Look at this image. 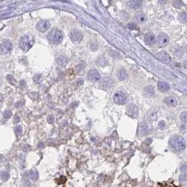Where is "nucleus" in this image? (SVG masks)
Returning <instances> with one entry per match:
<instances>
[{
  "instance_id": "nucleus-1",
  "label": "nucleus",
  "mask_w": 187,
  "mask_h": 187,
  "mask_svg": "<svg viewBox=\"0 0 187 187\" xmlns=\"http://www.w3.org/2000/svg\"><path fill=\"white\" fill-rule=\"evenodd\" d=\"M169 144L172 150L176 152H183L187 147V144L184 139L179 135L171 137L169 141Z\"/></svg>"
},
{
  "instance_id": "nucleus-2",
  "label": "nucleus",
  "mask_w": 187,
  "mask_h": 187,
  "mask_svg": "<svg viewBox=\"0 0 187 187\" xmlns=\"http://www.w3.org/2000/svg\"><path fill=\"white\" fill-rule=\"evenodd\" d=\"M34 42L35 40L32 36H31L30 35H26L21 38L19 43V47L23 51H28L32 48V46L34 44Z\"/></svg>"
},
{
  "instance_id": "nucleus-3",
  "label": "nucleus",
  "mask_w": 187,
  "mask_h": 187,
  "mask_svg": "<svg viewBox=\"0 0 187 187\" xmlns=\"http://www.w3.org/2000/svg\"><path fill=\"white\" fill-rule=\"evenodd\" d=\"M63 38V33L58 29L54 28L51 30L48 35V39L52 44H59L61 43Z\"/></svg>"
},
{
  "instance_id": "nucleus-4",
  "label": "nucleus",
  "mask_w": 187,
  "mask_h": 187,
  "mask_svg": "<svg viewBox=\"0 0 187 187\" xmlns=\"http://www.w3.org/2000/svg\"><path fill=\"white\" fill-rule=\"evenodd\" d=\"M13 46L9 40H3L0 41V53L6 55L12 51Z\"/></svg>"
},
{
  "instance_id": "nucleus-5",
  "label": "nucleus",
  "mask_w": 187,
  "mask_h": 187,
  "mask_svg": "<svg viewBox=\"0 0 187 187\" xmlns=\"http://www.w3.org/2000/svg\"><path fill=\"white\" fill-rule=\"evenodd\" d=\"M156 57L160 60L162 61L163 63L165 64H170L172 61L171 56H170V54L165 51H162L159 53H158L156 54Z\"/></svg>"
},
{
  "instance_id": "nucleus-6",
  "label": "nucleus",
  "mask_w": 187,
  "mask_h": 187,
  "mask_svg": "<svg viewBox=\"0 0 187 187\" xmlns=\"http://www.w3.org/2000/svg\"><path fill=\"white\" fill-rule=\"evenodd\" d=\"M127 100V97L125 93L122 92H117L114 94L113 96V101L117 105H124L125 104Z\"/></svg>"
},
{
  "instance_id": "nucleus-7",
  "label": "nucleus",
  "mask_w": 187,
  "mask_h": 187,
  "mask_svg": "<svg viewBox=\"0 0 187 187\" xmlns=\"http://www.w3.org/2000/svg\"><path fill=\"white\" fill-rule=\"evenodd\" d=\"M87 77L89 80L91 82H97L100 80L101 79V75L99 73V71L96 70H91L88 72Z\"/></svg>"
},
{
  "instance_id": "nucleus-8",
  "label": "nucleus",
  "mask_w": 187,
  "mask_h": 187,
  "mask_svg": "<svg viewBox=\"0 0 187 187\" xmlns=\"http://www.w3.org/2000/svg\"><path fill=\"white\" fill-rule=\"evenodd\" d=\"M169 36L164 33H161L158 36V44L160 47H163L167 45V44L169 43Z\"/></svg>"
},
{
  "instance_id": "nucleus-9",
  "label": "nucleus",
  "mask_w": 187,
  "mask_h": 187,
  "mask_svg": "<svg viewBox=\"0 0 187 187\" xmlns=\"http://www.w3.org/2000/svg\"><path fill=\"white\" fill-rule=\"evenodd\" d=\"M37 29L42 32H44L47 30L49 27H50V23L47 20H41L37 24Z\"/></svg>"
},
{
  "instance_id": "nucleus-10",
  "label": "nucleus",
  "mask_w": 187,
  "mask_h": 187,
  "mask_svg": "<svg viewBox=\"0 0 187 187\" xmlns=\"http://www.w3.org/2000/svg\"><path fill=\"white\" fill-rule=\"evenodd\" d=\"M127 114L132 118H135L138 115V108L134 105H130L127 108Z\"/></svg>"
},
{
  "instance_id": "nucleus-11",
  "label": "nucleus",
  "mask_w": 187,
  "mask_h": 187,
  "mask_svg": "<svg viewBox=\"0 0 187 187\" xmlns=\"http://www.w3.org/2000/svg\"><path fill=\"white\" fill-rule=\"evenodd\" d=\"M71 38L75 42H80L82 39V35L78 30H72L71 32Z\"/></svg>"
},
{
  "instance_id": "nucleus-12",
  "label": "nucleus",
  "mask_w": 187,
  "mask_h": 187,
  "mask_svg": "<svg viewBox=\"0 0 187 187\" xmlns=\"http://www.w3.org/2000/svg\"><path fill=\"white\" fill-rule=\"evenodd\" d=\"M139 134L141 136H145L148 132L149 127H148V124H147L146 122L144 121L141 123L139 128Z\"/></svg>"
},
{
  "instance_id": "nucleus-13",
  "label": "nucleus",
  "mask_w": 187,
  "mask_h": 187,
  "mask_svg": "<svg viewBox=\"0 0 187 187\" xmlns=\"http://www.w3.org/2000/svg\"><path fill=\"white\" fill-rule=\"evenodd\" d=\"M156 36L153 35V34L151 33H148L146 35L144 36V41L146 43V45L152 46L153 45L156 43Z\"/></svg>"
},
{
  "instance_id": "nucleus-14",
  "label": "nucleus",
  "mask_w": 187,
  "mask_h": 187,
  "mask_svg": "<svg viewBox=\"0 0 187 187\" xmlns=\"http://www.w3.org/2000/svg\"><path fill=\"white\" fill-rule=\"evenodd\" d=\"M164 102L170 106H172V107H175L177 106V100L174 97L172 96H169L166 97L164 100H163Z\"/></svg>"
},
{
  "instance_id": "nucleus-15",
  "label": "nucleus",
  "mask_w": 187,
  "mask_h": 187,
  "mask_svg": "<svg viewBox=\"0 0 187 187\" xmlns=\"http://www.w3.org/2000/svg\"><path fill=\"white\" fill-rule=\"evenodd\" d=\"M127 71L124 69V68H121L118 71H117V79L120 80V81H124L127 78Z\"/></svg>"
},
{
  "instance_id": "nucleus-16",
  "label": "nucleus",
  "mask_w": 187,
  "mask_h": 187,
  "mask_svg": "<svg viewBox=\"0 0 187 187\" xmlns=\"http://www.w3.org/2000/svg\"><path fill=\"white\" fill-rule=\"evenodd\" d=\"M154 93H155V91H154V88L153 87L151 86H147L144 88V96L147 97H151L153 95H154Z\"/></svg>"
},
{
  "instance_id": "nucleus-17",
  "label": "nucleus",
  "mask_w": 187,
  "mask_h": 187,
  "mask_svg": "<svg viewBox=\"0 0 187 187\" xmlns=\"http://www.w3.org/2000/svg\"><path fill=\"white\" fill-rule=\"evenodd\" d=\"M142 4V1L139 0H133V1H129L127 3V6L129 8L131 9H138L139 8Z\"/></svg>"
},
{
  "instance_id": "nucleus-18",
  "label": "nucleus",
  "mask_w": 187,
  "mask_h": 187,
  "mask_svg": "<svg viewBox=\"0 0 187 187\" xmlns=\"http://www.w3.org/2000/svg\"><path fill=\"white\" fill-rule=\"evenodd\" d=\"M158 88L161 92H167L170 89V85L167 83L160 81L158 83Z\"/></svg>"
},
{
  "instance_id": "nucleus-19",
  "label": "nucleus",
  "mask_w": 187,
  "mask_h": 187,
  "mask_svg": "<svg viewBox=\"0 0 187 187\" xmlns=\"http://www.w3.org/2000/svg\"><path fill=\"white\" fill-rule=\"evenodd\" d=\"M135 18H136L137 22L142 23H144L146 20V16L144 13H143L142 12H139L135 15Z\"/></svg>"
},
{
  "instance_id": "nucleus-20",
  "label": "nucleus",
  "mask_w": 187,
  "mask_h": 187,
  "mask_svg": "<svg viewBox=\"0 0 187 187\" xmlns=\"http://www.w3.org/2000/svg\"><path fill=\"white\" fill-rule=\"evenodd\" d=\"M179 20L182 23H185L187 22V13L185 12H182L179 15Z\"/></svg>"
},
{
  "instance_id": "nucleus-21",
  "label": "nucleus",
  "mask_w": 187,
  "mask_h": 187,
  "mask_svg": "<svg viewBox=\"0 0 187 187\" xmlns=\"http://www.w3.org/2000/svg\"><path fill=\"white\" fill-rule=\"evenodd\" d=\"M180 119L184 123H187V111L182 112L180 115Z\"/></svg>"
},
{
  "instance_id": "nucleus-22",
  "label": "nucleus",
  "mask_w": 187,
  "mask_h": 187,
  "mask_svg": "<svg viewBox=\"0 0 187 187\" xmlns=\"http://www.w3.org/2000/svg\"><path fill=\"white\" fill-rule=\"evenodd\" d=\"M127 27L129 30H137V25L135 23H129V24L127 25Z\"/></svg>"
},
{
  "instance_id": "nucleus-23",
  "label": "nucleus",
  "mask_w": 187,
  "mask_h": 187,
  "mask_svg": "<svg viewBox=\"0 0 187 187\" xmlns=\"http://www.w3.org/2000/svg\"><path fill=\"white\" fill-rule=\"evenodd\" d=\"M1 178L2 179V180L6 181V180H8V179L9 178V174L6 172H1Z\"/></svg>"
},
{
  "instance_id": "nucleus-24",
  "label": "nucleus",
  "mask_w": 187,
  "mask_h": 187,
  "mask_svg": "<svg viewBox=\"0 0 187 187\" xmlns=\"http://www.w3.org/2000/svg\"><path fill=\"white\" fill-rule=\"evenodd\" d=\"M15 134L17 135H20L21 133H22V127L20 126H18L15 128Z\"/></svg>"
},
{
  "instance_id": "nucleus-25",
  "label": "nucleus",
  "mask_w": 187,
  "mask_h": 187,
  "mask_svg": "<svg viewBox=\"0 0 187 187\" xmlns=\"http://www.w3.org/2000/svg\"><path fill=\"white\" fill-rule=\"evenodd\" d=\"M11 115H12V113H11V111L10 110H7L4 113V117L6 118H9L11 116Z\"/></svg>"
},
{
  "instance_id": "nucleus-26",
  "label": "nucleus",
  "mask_w": 187,
  "mask_h": 187,
  "mask_svg": "<svg viewBox=\"0 0 187 187\" xmlns=\"http://www.w3.org/2000/svg\"><path fill=\"white\" fill-rule=\"evenodd\" d=\"M182 2L181 1H174V3H173V5L174 6H175V7H177V8H180L181 6H182Z\"/></svg>"
},
{
  "instance_id": "nucleus-27",
  "label": "nucleus",
  "mask_w": 187,
  "mask_h": 187,
  "mask_svg": "<svg viewBox=\"0 0 187 187\" xmlns=\"http://www.w3.org/2000/svg\"><path fill=\"white\" fill-rule=\"evenodd\" d=\"M179 180L181 182H185L187 180V175H181L179 176Z\"/></svg>"
},
{
  "instance_id": "nucleus-28",
  "label": "nucleus",
  "mask_w": 187,
  "mask_h": 187,
  "mask_svg": "<svg viewBox=\"0 0 187 187\" xmlns=\"http://www.w3.org/2000/svg\"><path fill=\"white\" fill-rule=\"evenodd\" d=\"M158 126H159V127H160L161 129H162V128H164L165 126V123L162 121L160 122V123H159V125H158Z\"/></svg>"
},
{
  "instance_id": "nucleus-29",
  "label": "nucleus",
  "mask_w": 187,
  "mask_h": 187,
  "mask_svg": "<svg viewBox=\"0 0 187 187\" xmlns=\"http://www.w3.org/2000/svg\"><path fill=\"white\" fill-rule=\"evenodd\" d=\"M181 170L182 172H187V165H184L182 167H181Z\"/></svg>"
},
{
  "instance_id": "nucleus-30",
  "label": "nucleus",
  "mask_w": 187,
  "mask_h": 187,
  "mask_svg": "<svg viewBox=\"0 0 187 187\" xmlns=\"http://www.w3.org/2000/svg\"><path fill=\"white\" fill-rule=\"evenodd\" d=\"M60 180H61V183H65L66 181V178L65 177H63V176H62V177L60 178Z\"/></svg>"
},
{
  "instance_id": "nucleus-31",
  "label": "nucleus",
  "mask_w": 187,
  "mask_h": 187,
  "mask_svg": "<svg viewBox=\"0 0 187 187\" xmlns=\"http://www.w3.org/2000/svg\"><path fill=\"white\" fill-rule=\"evenodd\" d=\"M183 65H184V67L186 70H187V60H184V64H183Z\"/></svg>"
},
{
  "instance_id": "nucleus-32",
  "label": "nucleus",
  "mask_w": 187,
  "mask_h": 187,
  "mask_svg": "<svg viewBox=\"0 0 187 187\" xmlns=\"http://www.w3.org/2000/svg\"><path fill=\"white\" fill-rule=\"evenodd\" d=\"M19 120H20L19 117H18V116H15V119H14V122L16 121V123H18V122L19 121Z\"/></svg>"
},
{
  "instance_id": "nucleus-33",
  "label": "nucleus",
  "mask_w": 187,
  "mask_h": 187,
  "mask_svg": "<svg viewBox=\"0 0 187 187\" xmlns=\"http://www.w3.org/2000/svg\"></svg>"
}]
</instances>
